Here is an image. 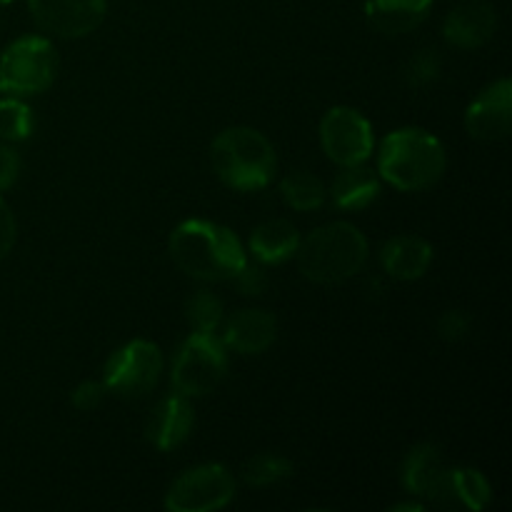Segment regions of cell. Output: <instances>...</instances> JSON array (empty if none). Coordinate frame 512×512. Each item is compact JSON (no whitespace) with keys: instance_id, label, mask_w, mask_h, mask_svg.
Wrapping results in <instances>:
<instances>
[{"instance_id":"8992f818","label":"cell","mask_w":512,"mask_h":512,"mask_svg":"<svg viewBox=\"0 0 512 512\" xmlns=\"http://www.w3.org/2000/svg\"><path fill=\"white\" fill-rule=\"evenodd\" d=\"M228 373V353L215 333H193L175 355L173 380L175 393L185 398H205L223 383Z\"/></svg>"},{"instance_id":"603a6c76","label":"cell","mask_w":512,"mask_h":512,"mask_svg":"<svg viewBox=\"0 0 512 512\" xmlns=\"http://www.w3.org/2000/svg\"><path fill=\"white\" fill-rule=\"evenodd\" d=\"M35 128L33 110L18 100L15 95L0 100V138L8 143H18V140L30 138Z\"/></svg>"},{"instance_id":"8fae6325","label":"cell","mask_w":512,"mask_h":512,"mask_svg":"<svg viewBox=\"0 0 512 512\" xmlns=\"http://www.w3.org/2000/svg\"><path fill=\"white\" fill-rule=\"evenodd\" d=\"M465 128L475 140L485 143L508 138L512 128V83L508 78L495 80L468 105Z\"/></svg>"},{"instance_id":"83f0119b","label":"cell","mask_w":512,"mask_h":512,"mask_svg":"<svg viewBox=\"0 0 512 512\" xmlns=\"http://www.w3.org/2000/svg\"><path fill=\"white\" fill-rule=\"evenodd\" d=\"M105 393H108V390H105L103 383H98V380H85V383H80L78 388L73 390L70 403H73L80 413H88V410H95L103 403Z\"/></svg>"},{"instance_id":"f546056e","label":"cell","mask_w":512,"mask_h":512,"mask_svg":"<svg viewBox=\"0 0 512 512\" xmlns=\"http://www.w3.org/2000/svg\"><path fill=\"white\" fill-rule=\"evenodd\" d=\"M20 175V155L10 145H0V193L8 190Z\"/></svg>"},{"instance_id":"5b68a950","label":"cell","mask_w":512,"mask_h":512,"mask_svg":"<svg viewBox=\"0 0 512 512\" xmlns=\"http://www.w3.org/2000/svg\"><path fill=\"white\" fill-rule=\"evenodd\" d=\"M58 73V55L53 43L40 35L13 40L0 55V93L35 95L53 85Z\"/></svg>"},{"instance_id":"484cf974","label":"cell","mask_w":512,"mask_h":512,"mask_svg":"<svg viewBox=\"0 0 512 512\" xmlns=\"http://www.w3.org/2000/svg\"><path fill=\"white\" fill-rule=\"evenodd\" d=\"M233 283L240 293L255 298V295H263L265 288H268V275H265L263 268H255V265L245 263L233 278Z\"/></svg>"},{"instance_id":"9c48e42d","label":"cell","mask_w":512,"mask_h":512,"mask_svg":"<svg viewBox=\"0 0 512 512\" xmlns=\"http://www.w3.org/2000/svg\"><path fill=\"white\" fill-rule=\"evenodd\" d=\"M320 145L325 155L340 168L360 165L373 155L375 135L373 125L363 113L353 108H330L320 120Z\"/></svg>"},{"instance_id":"7402d4cb","label":"cell","mask_w":512,"mask_h":512,"mask_svg":"<svg viewBox=\"0 0 512 512\" xmlns=\"http://www.w3.org/2000/svg\"><path fill=\"white\" fill-rule=\"evenodd\" d=\"M293 475V463L283 455L260 453L243 465V480L253 488H268Z\"/></svg>"},{"instance_id":"d4e9b609","label":"cell","mask_w":512,"mask_h":512,"mask_svg":"<svg viewBox=\"0 0 512 512\" xmlns=\"http://www.w3.org/2000/svg\"><path fill=\"white\" fill-rule=\"evenodd\" d=\"M440 70H443V60H440L438 50H418V53L408 60V65H405L403 70L405 83H408L410 88H425V85H430L433 80H438Z\"/></svg>"},{"instance_id":"6da1fadb","label":"cell","mask_w":512,"mask_h":512,"mask_svg":"<svg viewBox=\"0 0 512 512\" xmlns=\"http://www.w3.org/2000/svg\"><path fill=\"white\" fill-rule=\"evenodd\" d=\"M170 258L188 278L203 283L233 280L248 263L243 243L233 230L210 220H185L170 233Z\"/></svg>"},{"instance_id":"2e32d148","label":"cell","mask_w":512,"mask_h":512,"mask_svg":"<svg viewBox=\"0 0 512 512\" xmlns=\"http://www.w3.org/2000/svg\"><path fill=\"white\" fill-rule=\"evenodd\" d=\"M383 270L395 280H418L433 263V245L420 235H395L380 250Z\"/></svg>"},{"instance_id":"ffe728a7","label":"cell","mask_w":512,"mask_h":512,"mask_svg":"<svg viewBox=\"0 0 512 512\" xmlns=\"http://www.w3.org/2000/svg\"><path fill=\"white\" fill-rule=\"evenodd\" d=\"M330 195L340 210H363L380 195V175L363 163L348 165L335 175Z\"/></svg>"},{"instance_id":"1f68e13d","label":"cell","mask_w":512,"mask_h":512,"mask_svg":"<svg viewBox=\"0 0 512 512\" xmlns=\"http://www.w3.org/2000/svg\"><path fill=\"white\" fill-rule=\"evenodd\" d=\"M8 3H13V0H0V5H8Z\"/></svg>"},{"instance_id":"52a82bcc","label":"cell","mask_w":512,"mask_h":512,"mask_svg":"<svg viewBox=\"0 0 512 512\" xmlns=\"http://www.w3.org/2000/svg\"><path fill=\"white\" fill-rule=\"evenodd\" d=\"M163 373V353L150 340H133L108 358L103 385L118 398H143L158 385Z\"/></svg>"},{"instance_id":"5bb4252c","label":"cell","mask_w":512,"mask_h":512,"mask_svg":"<svg viewBox=\"0 0 512 512\" xmlns=\"http://www.w3.org/2000/svg\"><path fill=\"white\" fill-rule=\"evenodd\" d=\"M448 473L450 468L445 465L443 453L433 443H420L405 458L403 485L410 495H418V498H425L438 505Z\"/></svg>"},{"instance_id":"4dcf8cb0","label":"cell","mask_w":512,"mask_h":512,"mask_svg":"<svg viewBox=\"0 0 512 512\" xmlns=\"http://www.w3.org/2000/svg\"><path fill=\"white\" fill-rule=\"evenodd\" d=\"M393 510H423V505H415V503H400V505H393Z\"/></svg>"},{"instance_id":"9a60e30c","label":"cell","mask_w":512,"mask_h":512,"mask_svg":"<svg viewBox=\"0 0 512 512\" xmlns=\"http://www.w3.org/2000/svg\"><path fill=\"white\" fill-rule=\"evenodd\" d=\"M278 320L273 313L258 308H248L235 313L225 323L223 345L240 355H260L275 343Z\"/></svg>"},{"instance_id":"3957f363","label":"cell","mask_w":512,"mask_h":512,"mask_svg":"<svg viewBox=\"0 0 512 512\" xmlns=\"http://www.w3.org/2000/svg\"><path fill=\"white\" fill-rule=\"evenodd\" d=\"M300 273L318 285H338L363 270L368 260V240L355 225L328 223L300 238L298 250Z\"/></svg>"},{"instance_id":"30bf717a","label":"cell","mask_w":512,"mask_h":512,"mask_svg":"<svg viewBox=\"0 0 512 512\" xmlns=\"http://www.w3.org/2000/svg\"><path fill=\"white\" fill-rule=\"evenodd\" d=\"M30 15L40 30L58 38H85L105 18V0H28Z\"/></svg>"},{"instance_id":"cb8c5ba5","label":"cell","mask_w":512,"mask_h":512,"mask_svg":"<svg viewBox=\"0 0 512 512\" xmlns=\"http://www.w3.org/2000/svg\"><path fill=\"white\" fill-rule=\"evenodd\" d=\"M223 313V303L205 290L195 293L185 305V315H188V323L195 333H215L223 323Z\"/></svg>"},{"instance_id":"7a4b0ae2","label":"cell","mask_w":512,"mask_h":512,"mask_svg":"<svg viewBox=\"0 0 512 512\" xmlns=\"http://www.w3.org/2000/svg\"><path fill=\"white\" fill-rule=\"evenodd\" d=\"M445 148L433 133L400 128L383 140L378 153L380 180L405 193L433 188L445 173Z\"/></svg>"},{"instance_id":"ac0fdd59","label":"cell","mask_w":512,"mask_h":512,"mask_svg":"<svg viewBox=\"0 0 512 512\" xmlns=\"http://www.w3.org/2000/svg\"><path fill=\"white\" fill-rule=\"evenodd\" d=\"M250 253L265 265H278L293 258L300 245L298 228L288 220H265L250 235Z\"/></svg>"},{"instance_id":"4fadbf2b","label":"cell","mask_w":512,"mask_h":512,"mask_svg":"<svg viewBox=\"0 0 512 512\" xmlns=\"http://www.w3.org/2000/svg\"><path fill=\"white\" fill-rule=\"evenodd\" d=\"M195 425L193 405L190 398L175 393L160 400L145 423V438L158 450H175L190 438V430Z\"/></svg>"},{"instance_id":"7c38bea8","label":"cell","mask_w":512,"mask_h":512,"mask_svg":"<svg viewBox=\"0 0 512 512\" xmlns=\"http://www.w3.org/2000/svg\"><path fill=\"white\" fill-rule=\"evenodd\" d=\"M498 30V13L485 0H468L453 8L445 18L443 35L455 48H480Z\"/></svg>"},{"instance_id":"44dd1931","label":"cell","mask_w":512,"mask_h":512,"mask_svg":"<svg viewBox=\"0 0 512 512\" xmlns=\"http://www.w3.org/2000/svg\"><path fill=\"white\" fill-rule=\"evenodd\" d=\"M280 195H283V200L293 210L310 213V210L323 208L325 198H328V190H325L323 180L315 178L313 173H308V170H295V173L283 178Z\"/></svg>"},{"instance_id":"f1b7e54d","label":"cell","mask_w":512,"mask_h":512,"mask_svg":"<svg viewBox=\"0 0 512 512\" xmlns=\"http://www.w3.org/2000/svg\"><path fill=\"white\" fill-rule=\"evenodd\" d=\"M15 238H18V225H15L13 210L8 208L3 198H0V260L8 258V253L13 250Z\"/></svg>"},{"instance_id":"ba28073f","label":"cell","mask_w":512,"mask_h":512,"mask_svg":"<svg viewBox=\"0 0 512 512\" xmlns=\"http://www.w3.org/2000/svg\"><path fill=\"white\" fill-rule=\"evenodd\" d=\"M235 498V478L225 465L205 463L190 468L170 485L165 508L173 512L223 510Z\"/></svg>"},{"instance_id":"277c9868","label":"cell","mask_w":512,"mask_h":512,"mask_svg":"<svg viewBox=\"0 0 512 512\" xmlns=\"http://www.w3.org/2000/svg\"><path fill=\"white\" fill-rule=\"evenodd\" d=\"M210 163L225 185L243 193L268 188L278 170L273 143L260 130L245 125L223 130L213 140Z\"/></svg>"},{"instance_id":"d6986e66","label":"cell","mask_w":512,"mask_h":512,"mask_svg":"<svg viewBox=\"0 0 512 512\" xmlns=\"http://www.w3.org/2000/svg\"><path fill=\"white\" fill-rule=\"evenodd\" d=\"M490 498H493V490H490V483L480 470L450 468L438 508L483 510L490 503Z\"/></svg>"},{"instance_id":"4316f807","label":"cell","mask_w":512,"mask_h":512,"mask_svg":"<svg viewBox=\"0 0 512 512\" xmlns=\"http://www.w3.org/2000/svg\"><path fill=\"white\" fill-rule=\"evenodd\" d=\"M470 330V315L465 310H448L443 313V318L438 320V335L448 343L455 340H463Z\"/></svg>"},{"instance_id":"e0dca14e","label":"cell","mask_w":512,"mask_h":512,"mask_svg":"<svg viewBox=\"0 0 512 512\" xmlns=\"http://www.w3.org/2000/svg\"><path fill=\"white\" fill-rule=\"evenodd\" d=\"M433 0H368L365 15L385 35H403L428 18Z\"/></svg>"}]
</instances>
